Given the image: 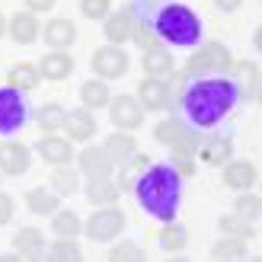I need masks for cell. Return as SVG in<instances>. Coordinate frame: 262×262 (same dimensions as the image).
Masks as SVG:
<instances>
[{"label": "cell", "instance_id": "8992f818", "mask_svg": "<svg viewBox=\"0 0 262 262\" xmlns=\"http://www.w3.org/2000/svg\"><path fill=\"white\" fill-rule=\"evenodd\" d=\"M90 68H93V74L99 77V80H119V77L128 74L131 58H128L125 48H119V45H106V48L93 51V61H90Z\"/></svg>", "mask_w": 262, "mask_h": 262}, {"label": "cell", "instance_id": "e575fe53", "mask_svg": "<svg viewBox=\"0 0 262 262\" xmlns=\"http://www.w3.org/2000/svg\"><path fill=\"white\" fill-rule=\"evenodd\" d=\"M211 259L214 262H243L246 259V243L233 240V237H221L211 246Z\"/></svg>", "mask_w": 262, "mask_h": 262}, {"label": "cell", "instance_id": "f907efd6", "mask_svg": "<svg viewBox=\"0 0 262 262\" xmlns=\"http://www.w3.org/2000/svg\"><path fill=\"white\" fill-rule=\"evenodd\" d=\"M259 199H262V192H259Z\"/></svg>", "mask_w": 262, "mask_h": 262}, {"label": "cell", "instance_id": "f1b7e54d", "mask_svg": "<svg viewBox=\"0 0 262 262\" xmlns=\"http://www.w3.org/2000/svg\"><path fill=\"white\" fill-rule=\"evenodd\" d=\"M64 119H68V109L58 106V102H45V106L35 109V125L45 131V135H58L64 128Z\"/></svg>", "mask_w": 262, "mask_h": 262}, {"label": "cell", "instance_id": "7a4b0ae2", "mask_svg": "<svg viewBox=\"0 0 262 262\" xmlns=\"http://www.w3.org/2000/svg\"><path fill=\"white\" fill-rule=\"evenodd\" d=\"M135 13L138 19L166 45L176 48H192L202 42V23L199 16L182 7L179 0H135Z\"/></svg>", "mask_w": 262, "mask_h": 262}, {"label": "cell", "instance_id": "7402d4cb", "mask_svg": "<svg viewBox=\"0 0 262 262\" xmlns=\"http://www.w3.org/2000/svg\"><path fill=\"white\" fill-rule=\"evenodd\" d=\"M83 195H86V202L90 205H96V208H109V205H115L119 202V186L112 182V176L109 179H86V186H83Z\"/></svg>", "mask_w": 262, "mask_h": 262}, {"label": "cell", "instance_id": "d6a6232c", "mask_svg": "<svg viewBox=\"0 0 262 262\" xmlns=\"http://www.w3.org/2000/svg\"><path fill=\"white\" fill-rule=\"evenodd\" d=\"M189 131H192V128L182 122L179 115H169V119H163L160 125L154 128V138L160 141V144H166V147H173V144H176V141H182V138L189 135Z\"/></svg>", "mask_w": 262, "mask_h": 262}, {"label": "cell", "instance_id": "ee69618b", "mask_svg": "<svg viewBox=\"0 0 262 262\" xmlns=\"http://www.w3.org/2000/svg\"><path fill=\"white\" fill-rule=\"evenodd\" d=\"M0 262H26L19 253H4V256H0Z\"/></svg>", "mask_w": 262, "mask_h": 262}, {"label": "cell", "instance_id": "c3c4849f", "mask_svg": "<svg viewBox=\"0 0 262 262\" xmlns=\"http://www.w3.org/2000/svg\"><path fill=\"white\" fill-rule=\"evenodd\" d=\"M166 262H192V259H186V256H179V253H176V256H169Z\"/></svg>", "mask_w": 262, "mask_h": 262}, {"label": "cell", "instance_id": "7c38bea8", "mask_svg": "<svg viewBox=\"0 0 262 262\" xmlns=\"http://www.w3.org/2000/svg\"><path fill=\"white\" fill-rule=\"evenodd\" d=\"M32 166V150L19 141H4L0 144V173L4 176H23Z\"/></svg>", "mask_w": 262, "mask_h": 262}, {"label": "cell", "instance_id": "4fadbf2b", "mask_svg": "<svg viewBox=\"0 0 262 262\" xmlns=\"http://www.w3.org/2000/svg\"><path fill=\"white\" fill-rule=\"evenodd\" d=\"M230 154H233L230 135H205L199 141V150H195V157H199L205 166H224L230 160Z\"/></svg>", "mask_w": 262, "mask_h": 262}, {"label": "cell", "instance_id": "4dcf8cb0", "mask_svg": "<svg viewBox=\"0 0 262 262\" xmlns=\"http://www.w3.org/2000/svg\"><path fill=\"white\" fill-rule=\"evenodd\" d=\"M109 99H112V93H109L106 80H99V77H93V80H86L80 86V102H83V109H90V112L109 106Z\"/></svg>", "mask_w": 262, "mask_h": 262}, {"label": "cell", "instance_id": "74e56055", "mask_svg": "<svg viewBox=\"0 0 262 262\" xmlns=\"http://www.w3.org/2000/svg\"><path fill=\"white\" fill-rule=\"evenodd\" d=\"M144 259H147V253H144L138 243H131V240L115 243L112 253H109V262H144Z\"/></svg>", "mask_w": 262, "mask_h": 262}, {"label": "cell", "instance_id": "b9f144b4", "mask_svg": "<svg viewBox=\"0 0 262 262\" xmlns=\"http://www.w3.org/2000/svg\"><path fill=\"white\" fill-rule=\"evenodd\" d=\"M55 4H58V0H26V10L38 16V13H51V10H55Z\"/></svg>", "mask_w": 262, "mask_h": 262}, {"label": "cell", "instance_id": "9c48e42d", "mask_svg": "<svg viewBox=\"0 0 262 262\" xmlns=\"http://www.w3.org/2000/svg\"><path fill=\"white\" fill-rule=\"evenodd\" d=\"M135 26H138V13L131 4L119 7V10H112L106 19H102V29H106V38H109V45H125L135 38Z\"/></svg>", "mask_w": 262, "mask_h": 262}, {"label": "cell", "instance_id": "52a82bcc", "mask_svg": "<svg viewBox=\"0 0 262 262\" xmlns=\"http://www.w3.org/2000/svg\"><path fill=\"white\" fill-rule=\"evenodd\" d=\"M26 99L19 90L13 86H0V135H13V131H19L26 125Z\"/></svg>", "mask_w": 262, "mask_h": 262}, {"label": "cell", "instance_id": "2e32d148", "mask_svg": "<svg viewBox=\"0 0 262 262\" xmlns=\"http://www.w3.org/2000/svg\"><path fill=\"white\" fill-rule=\"evenodd\" d=\"M42 35H45V45L51 51H68L77 42V26L68 16H55V19H48V26L42 29Z\"/></svg>", "mask_w": 262, "mask_h": 262}, {"label": "cell", "instance_id": "1f68e13d", "mask_svg": "<svg viewBox=\"0 0 262 262\" xmlns=\"http://www.w3.org/2000/svg\"><path fill=\"white\" fill-rule=\"evenodd\" d=\"M157 240H160V246L166 253H182L189 246V230L176 224V221H169V224L160 227V233H157Z\"/></svg>", "mask_w": 262, "mask_h": 262}, {"label": "cell", "instance_id": "f35d334b", "mask_svg": "<svg viewBox=\"0 0 262 262\" xmlns=\"http://www.w3.org/2000/svg\"><path fill=\"white\" fill-rule=\"evenodd\" d=\"M80 13L86 19H106L112 13V0H80Z\"/></svg>", "mask_w": 262, "mask_h": 262}, {"label": "cell", "instance_id": "d590c367", "mask_svg": "<svg viewBox=\"0 0 262 262\" xmlns=\"http://www.w3.org/2000/svg\"><path fill=\"white\" fill-rule=\"evenodd\" d=\"M83 259V250H80V243L77 240H55L45 250V262H80Z\"/></svg>", "mask_w": 262, "mask_h": 262}, {"label": "cell", "instance_id": "836d02e7", "mask_svg": "<svg viewBox=\"0 0 262 262\" xmlns=\"http://www.w3.org/2000/svg\"><path fill=\"white\" fill-rule=\"evenodd\" d=\"M51 192L61 195V199L77 195V192H80V173L71 169V166H58L55 173H51Z\"/></svg>", "mask_w": 262, "mask_h": 262}, {"label": "cell", "instance_id": "bcb514c9", "mask_svg": "<svg viewBox=\"0 0 262 262\" xmlns=\"http://www.w3.org/2000/svg\"><path fill=\"white\" fill-rule=\"evenodd\" d=\"M253 96H256V102L262 106V74H259V83H256V93H253Z\"/></svg>", "mask_w": 262, "mask_h": 262}, {"label": "cell", "instance_id": "9a60e30c", "mask_svg": "<svg viewBox=\"0 0 262 262\" xmlns=\"http://www.w3.org/2000/svg\"><path fill=\"white\" fill-rule=\"evenodd\" d=\"M35 154L51 166H68L74 160V141L61 135H42V141H35Z\"/></svg>", "mask_w": 262, "mask_h": 262}, {"label": "cell", "instance_id": "f546056e", "mask_svg": "<svg viewBox=\"0 0 262 262\" xmlns=\"http://www.w3.org/2000/svg\"><path fill=\"white\" fill-rule=\"evenodd\" d=\"M230 77H233V83H237V90H240V99L256 93V83H259V68H256L253 61H233Z\"/></svg>", "mask_w": 262, "mask_h": 262}, {"label": "cell", "instance_id": "484cf974", "mask_svg": "<svg viewBox=\"0 0 262 262\" xmlns=\"http://www.w3.org/2000/svg\"><path fill=\"white\" fill-rule=\"evenodd\" d=\"M217 230H221V237H233V240H243V243H250L256 237V224L240 217V214H221Z\"/></svg>", "mask_w": 262, "mask_h": 262}, {"label": "cell", "instance_id": "8fae6325", "mask_svg": "<svg viewBox=\"0 0 262 262\" xmlns=\"http://www.w3.org/2000/svg\"><path fill=\"white\" fill-rule=\"evenodd\" d=\"M77 169L86 179H109L115 173V163L109 160V154L102 144H93V147H83L77 154Z\"/></svg>", "mask_w": 262, "mask_h": 262}, {"label": "cell", "instance_id": "d4e9b609", "mask_svg": "<svg viewBox=\"0 0 262 262\" xmlns=\"http://www.w3.org/2000/svg\"><path fill=\"white\" fill-rule=\"evenodd\" d=\"M38 80H42V74H38V64H29V61H16V64L7 71V86L19 90V93H26V90H35Z\"/></svg>", "mask_w": 262, "mask_h": 262}, {"label": "cell", "instance_id": "cb8c5ba5", "mask_svg": "<svg viewBox=\"0 0 262 262\" xmlns=\"http://www.w3.org/2000/svg\"><path fill=\"white\" fill-rule=\"evenodd\" d=\"M26 208H29L32 214H38V217H51L61 208V195H55L45 186H35V189L26 192Z\"/></svg>", "mask_w": 262, "mask_h": 262}, {"label": "cell", "instance_id": "3957f363", "mask_svg": "<svg viewBox=\"0 0 262 262\" xmlns=\"http://www.w3.org/2000/svg\"><path fill=\"white\" fill-rule=\"evenodd\" d=\"M179 179H182V176L173 169V163H150V166L141 173V179L135 182V195H138L141 208H144L150 217L163 221V224L176 221L179 199H182Z\"/></svg>", "mask_w": 262, "mask_h": 262}, {"label": "cell", "instance_id": "7dc6e473", "mask_svg": "<svg viewBox=\"0 0 262 262\" xmlns=\"http://www.w3.org/2000/svg\"><path fill=\"white\" fill-rule=\"evenodd\" d=\"M4 32H7V16L0 13V38H4Z\"/></svg>", "mask_w": 262, "mask_h": 262}, {"label": "cell", "instance_id": "44dd1931", "mask_svg": "<svg viewBox=\"0 0 262 262\" xmlns=\"http://www.w3.org/2000/svg\"><path fill=\"white\" fill-rule=\"evenodd\" d=\"M38 74L45 80H68L74 74V58L68 51H48V55L38 61Z\"/></svg>", "mask_w": 262, "mask_h": 262}, {"label": "cell", "instance_id": "ba28073f", "mask_svg": "<svg viewBox=\"0 0 262 262\" xmlns=\"http://www.w3.org/2000/svg\"><path fill=\"white\" fill-rule=\"evenodd\" d=\"M109 122L119 131H135L144 125V106L138 102V96H112L109 99Z\"/></svg>", "mask_w": 262, "mask_h": 262}, {"label": "cell", "instance_id": "e0dca14e", "mask_svg": "<svg viewBox=\"0 0 262 262\" xmlns=\"http://www.w3.org/2000/svg\"><path fill=\"white\" fill-rule=\"evenodd\" d=\"M7 32L10 38L16 45H32L38 35H42V26H38V16L29 10H23V13H13L10 23H7Z\"/></svg>", "mask_w": 262, "mask_h": 262}, {"label": "cell", "instance_id": "4316f807", "mask_svg": "<svg viewBox=\"0 0 262 262\" xmlns=\"http://www.w3.org/2000/svg\"><path fill=\"white\" fill-rule=\"evenodd\" d=\"M51 230H55V237H61V240H77L83 233V221L77 217V211H71V208H58V211L51 214Z\"/></svg>", "mask_w": 262, "mask_h": 262}, {"label": "cell", "instance_id": "30bf717a", "mask_svg": "<svg viewBox=\"0 0 262 262\" xmlns=\"http://www.w3.org/2000/svg\"><path fill=\"white\" fill-rule=\"evenodd\" d=\"M138 102L144 106V112H163L173 106V86L160 77H144L138 83Z\"/></svg>", "mask_w": 262, "mask_h": 262}, {"label": "cell", "instance_id": "6da1fadb", "mask_svg": "<svg viewBox=\"0 0 262 262\" xmlns=\"http://www.w3.org/2000/svg\"><path fill=\"white\" fill-rule=\"evenodd\" d=\"M173 80L182 86L179 93V119L195 131H211L217 122H224L240 102V90L233 77H195V80Z\"/></svg>", "mask_w": 262, "mask_h": 262}, {"label": "cell", "instance_id": "8d00e7d4", "mask_svg": "<svg viewBox=\"0 0 262 262\" xmlns=\"http://www.w3.org/2000/svg\"><path fill=\"white\" fill-rule=\"evenodd\" d=\"M233 214H240V217H246V221H256L262 217V199L259 195H253V192H240L237 199H233Z\"/></svg>", "mask_w": 262, "mask_h": 262}, {"label": "cell", "instance_id": "ac0fdd59", "mask_svg": "<svg viewBox=\"0 0 262 262\" xmlns=\"http://www.w3.org/2000/svg\"><path fill=\"white\" fill-rule=\"evenodd\" d=\"M96 119L90 109H71L68 119H64V135H68V141H93L96 138Z\"/></svg>", "mask_w": 262, "mask_h": 262}, {"label": "cell", "instance_id": "ffe728a7", "mask_svg": "<svg viewBox=\"0 0 262 262\" xmlns=\"http://www.w3.org/2000/svg\"><path fill=\"white\" fill-rule=\"evenodd\" d=\"M141 68H144V74H147V77H160V80H166V77L176 74V61H173V55H169L166 45H157L150 51H144Z\"/></svg>", "mask_w": 262, "mask_h": 262}, {"label": "cell", "instance_id": "f6af8a7d", "mask_svg": "<svg viewBox=\"0 0 262 262\" xmlns=\"http://www.w3.org/2000/svg\"><path fill=\"white\" fill-rule=\"evenodd\" d=\"M253 45H256V51H262V26L253 32Z\"/></svg>", "mask_w": 262, "mask_h": 262}, {"label": "cell", "instance_id": "7bdbcfd3", "mask_svg": "<svg viewBox=\"0 0 262 262\" xmlns=\"http://www.w3.org/2000/svg\"><path fill=\"white\" fill-rule=\"evenodd\" d=\"M214 4H217V10L233 13V10H240V4H243V0H214Z\"/></svg>", "mask_w": 262, "mask_h": 262}, {"label": "cell", "instance_id": "60d3db41", "mask_svg": "<svg viewBox=\"0 0 262 262\" xmlns=\"http://www.w3.org/2000/svg\"><path fill=\"white\" fill-rule=\"evenodd\" d=\"M173 169L179 176H195V160L192 157H173Z\"/></svg>", "mask_w": 262, "mask_h": 262}, {"label": "cell", "instance_id": "681fc988", "mask_svg": "<svg viewBox=\"0 0 262 262\" xmlns=\"http://www.w3.org/2000/svg\"><path fill=\"white\" fill-rule=\"evenodd\" d=\"M243 262H262V256H253V259H250V256H246Z\"/></svg>", "mask_w": 262, "mask_h": 262}, {"label": "cell", "instance_id": "603a6c76", "mask_svg": "<svg viewBox=\"0 0 262 262\" xmlns=\"http://www.w3.org/2000/svg\"><path fill=\"white\" fill-rule=\"evenodd\" d=\"M102 147H106L109 160L115 166H122L125 160H131V157L138 154V144H135V138H131V131H115V135H109L106 141H102Z\"/></svg>", "mask_w": 262, "mask_h": 262}, {"label": "cell", "instance_id": "5b68a950", "mask_svg": "<svg viewBox=\"0 0 262 262\" xmlns=\"http://www.w3.org/2000/svg\"><path fill=\"white\" fill-rule=\"evenodd\" d=\"M122 230H125V211H122V208H115V205L96 208V211L83 221V233L93 243H112Z\"/></svg>", "mask_w": 262, "mask_h": 262}, {"label": "cell", "instance_id": "83f0119b", "mask_svg": "<svg viewBox=\"0 0 262 262\" xmlns=\"http://www.w3.org/2000/svg\"><path fill=\"white\" fill-rule=\"evenodd\" d=\"M150 166V157L147 154H135L131 160H125L122 166H119V192H135V182L141 179V173Z\"/></svg>", "mask_w": 262, "mask_h": 262}, {"label": "cell", "instance_id": "5bb4252c", "mask_svg": "<svg viewBox=\"0 0 262 262\" xmlns=\"http://www.w3.org/2000/svg\"><path fill=\"white\" fill-rule=\"evenodd\" d=\"M13 250H16L26 262H45V233L38 227H19L16 233H13Z\"/></svg>", "mask_w": 262, "mask_h": 262}, {"label": "cell", "instance_id": "277c9868", "mask_svg": "<svg viewBox=\"0 0 262 262\" xmlns=\"http://www.w3.org/2000/svg\"><path fill=\"white\" fill-rule=\"evenodd\" d=\"M230 71H233L230 48L221 45V42H205L186 61L182 74H176V77H179V80H195V77H230Z\"/></svg>", "mask_w": 262, "mask_h": 262}, {"label": "cell", "instance_id": "d6986e66", "mask_svg": "<svg viewBox=\"0 0 262 262\" xmlns=\"http://www.w3.org/2000/svg\"><path fill=\"white\" fill-rule=\"evenodd\" d=\"M256 163L250 160H227L224 163V186L233 192H250L256 186Z\"/></svg>", "mask_w": 262, "mask_h": 262}, {"label": "cell", "instance_id": "ab89813d", "mask_svg": "<svg viewBox=\"0 0 262 262\" xmlns=\"http://www.w3.org/2000/svg\"><path fill=\"white\" fill-rule=\"evenodd\" d=\"M13 208H16V205H13V199H10L7 192H0V227L13 221Z\"/></svg>", "mask_w": 262, "mask_h": 262}]
</instances>
